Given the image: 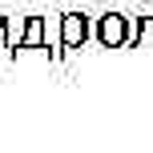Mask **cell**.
<instances>
[{"label":"cell","mask_w":153,"mask_h":153,"mask_svg":"<svg viewBox=\"0 0 153 153\" xmlns=\"http://www.w3.org/2000/svg\"><path fill=\"white\" fill-rule=\"evenodd\" d=\"M97 20H89V12H61V45H65V53L69 48H85V40L89 36H97Z\"/></svg>","instance_id":"cell-1"},{"label":"cell","mask_w":153,"mask_h":153,"mask_svg":"<svg viewBox=\"0 0 153 153\" xmlns=\"http://www.w3.org/2000/svg\"><path fill=\"white\" fill-rule=\"evenodd\" d=\"M97 40L105 48H129V12H105L97 16Z\"/></svg>","instance_id":"cell-2"},{"label":"cell","mask_w":153,"mask_h":153,"mask_svg":"<svg viewBox=\"0 0 153 153\" xmlns=\"http://www.w3.org/2000/svg\"><path fill=\"white\" fill-rule=\"evenodd\" d=\"M28 48H48V24L45 16H28V28H24V40L16 53H28Z\"/></svg>","instance_id":"cell-3"},{"label":"cell","mask_w":153,"mask_h":153,"mask_svg":"<svg viewBox=\"0 0 153 153\" xmlns=\"http://www.w3.org/2000/svg\"><path fill=\"white\" fill-rule=\"evenodd\" d=\"M24 28H28V16H4V36H8V48H20L24 40Z\"/></svg>","instance_id":"cell-4"},{"label":"cell","mask_w":153,"mask_h":153,"mask_svg":"<svg viewBox=\"0 0 153 153\" xmlns=\"http://www.w3.org/2000/svg\"><path fill=\"white\" fill-rule=\"evenodd\" d=\"M137 48H153V16H141V45Z\"/></svg>","instance_id":"cell-5"}]
</instances>
